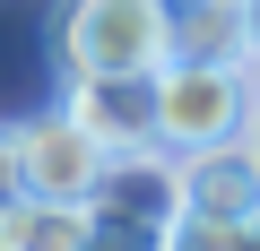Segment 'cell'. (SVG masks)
Here are the masks:
<instances>
[{
    "label": "cell",
    "instance_id": "cell-6",
    "mask_svg": "<svg viewBox=\"0 0 260 251\" xmlns=\"http://www.w3.org/2000/svg\"><path fill=\"white\" fill-rule=\"evenodd\" d=\"M165 61H251L234 0H165Z\"/></svg>",
    "mask_w": 260,
    "mask_h": 251
},
{
    "label": "cell",
    "instance_id": "cell-8",
    "mask_svg": "<svg viewBox=\"0 0 260 251\" xmlns=\"http://www.w3.org/2000/svg\"><path fill=\"white\" fill-rule=\"evenodd\" d=\"M174 225H148V217H113V208H87V251H165Z\"/></svg>",
    "mask_w": 260,
    "mask_h": 251
},
{
    "label": "cell",
    "instance_id": "cell-9",
    "mask_svg": "<svg viewBox=\"0 0 260 251\" xmlns=\"http://www.w3.org/2000/svg\"><path fill=\"white\" fill-rule=\"evenodd\" d=\"M165 251H234V225H208V217H182Z\"/></svg>",
    "mask_w": 260,
    "mask_h": 251
},
{
    "label": "cell",
    "instance_id": "cell-2",
    "mask_svg": "<svg viewBox=\"0 0 260 251\" xmlns=\"http://www.w3.org/2000/svg\"><path fill=\"white\" fill-rule=\"evenodd\" d=\"M61 69L70 78H113V69H156L165 61V0H70L61 26Z\"/></svg>",
    "mask_w": 260,
    "mask_h": 251
},
{
    "label": "cell",
    "instance_id": "cell-13",
    "mask_svg": "<svg viewBox=\"0 0 260 251\" xmlns=\"http://www.w3.org/2000/svg\"><path fill=\"white\" fill-rule=\"evenodd\" d=\"M234 251H260V217H251V225H234Z\"/></svg>",
    "mask_w": 260,
    "mask_h": 251
},
{
    "label": "cell",
    "instance_id": "cell-1",
    "mask_svg": "<svg viewBox=\"0 0 260 251\" xmlns=\"http://www.w3.org/2000/svg\"><path fill=\"white\" fill-rule=\"evenodd\" d=\"M251 121H260L251 61H156V148L165 156L251 139Z\"/></svg>",
    "mask_w": 260,
    "mask_h": 251
},
{
    "label": "cell",
    "instance_id": "cell-5",
    "mask_svg": "<svg viewBox=\"0 0 260 251\" xmlns=\"http://www.w3.org/2000/svg\"><path fill=\"white\" fill-rule=\"evenodd\" d=\"M182 217L251 225V217H260V148H251V139H225V148L182 156Z\"/></svg>",
    "mask_w": 260,
    "mask_h": 251
},
{
    "label": "cell",
    "instance_id": "cell-11",
    "mask_svg": "<svg viewBox=\"0 0 260 251\" xmlns=\"http://www.w3.org/2000/svg\"><path fill=\"white\" fill-rule=\"evenodd\" d=\"M234 9H243V52L260 61V0H234Z\"/></svg>",
    "mask_w": 260,
    "mask_h": 251
},
{
    "label": "cell",
    "instance_id": "cell-3",
    "mask_svg": "<svg viewBox=\"0 0 260 251\" xmlns=\"http://www.w3.org/2000/svg\"><path fill=\"white\" fill-rule=\"evenodd\" d=\"M18 165H26V199H95L113 148L61 104V113H44V121H18Z\"/></svg>",
    "mask_w": 260,
    "mask_h": 251
},
{
    "label": "cell",
    "instance_id": "cell-12",
    "mask_svg": "<svg viewBox=\"0 0 260 251\" xmlns=\"http://www.w3.org/2000/svg\"><path fill=\"white\" fill-rule=\"evenodd\" d=\"M0 251H18V208H0Z\"/></svg>",
    "mask_w": 260,
    "mask_h": 251
},
{
    "label": "cell",
    "instance_id": "cell-14",
    "mask_svg": "<svg viewBox=\"0 0 260 251\" xmlns=\"http://www.w3.org/2000/svg\"><path fill=\"white\" fill-rule=\"evenodd\" d=\"M251 148H260V121H251Z\"/></svg>",
    "mask_w": 260,
    "mask_h": 251
},
{
    "label": "cell",
    "instance_id": "cell-4",
    "mask_svg": "<svg viewBox=\"0 0 260 251\" xmlns=\"http://www.w3.org/2000/svg\"><path fill=\"white\" fill-rule=\"evenodd\" d=\"M70 113L87 130L130 156V148H156V69H113V78H70Z\"/></svg>",
    "mask_w": 260,
    "mask_h": 251
},
{
    "label": "cell",
    "instance_id": "cell-10",
    "mask_svg": "<svg viewBox=\"0 0 260 251\" xmlns=\"http://www.w3.org/2000/svg\"><path fill=\"white\" fill-rule=\"evenodd\" d=\"M26 199V165H18V130H0V208Z\"/></svg>",
    "mask_w": 260,
    "mask_h": 251
},
{
    "label": "cell",
    "instance_id": "cell-15",
    "mask_svg": "<svg viewBox=\"0 0 260 251\" xmlns=\"http://www.w3.org/2000/svg\"><path fill=\"white\" fill-rule=\"evenodd\" d=\"M251 87H260V61H251Z\"/></svg>",
    "mask_w": 260,
    "mask_h": 251
},
{
    "label": "cell",
    "instance_id": "cell-7",
    "mask_svg": "<svg viewBox=\"0 0 260 251\" xmlns=\"http://www.w3.org/2000/svg\"><path fill=\"white\" fill-rule=\"evenodd\" d=\"M18 251H87V199H18Z\"/></svg>",
    "mask_w": 260,
    "mask_h": 251
}]
</instances>
